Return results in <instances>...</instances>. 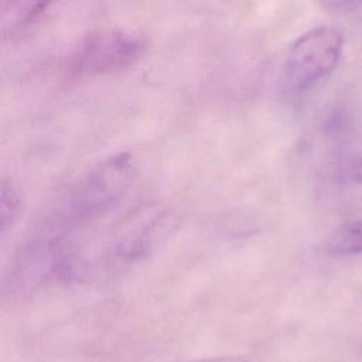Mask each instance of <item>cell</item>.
Returning a JSON list of instances; mask_svg holds the SVG:
<instances>
[{"label":"cell","mask_w":362,"mask_h":362,"mask_svg":"<svg viewBox=\"0 0 362 362\" xmlns=\"http://www.w3.org/2000/svg\"><path fill=\"white\" fill-rule=\"evenodd\" d=\"M129 153L110 154L86 170L61 195L42 228L66 235L112 209L127 192L134 178Z\"/></svg>","instance_id":"cell-1"},{"label":"cell","mask_w":362,"mask_h":362,"mask_svg":"<svg viewBox=\"0 0 362 362\" xmlns=\"http://www.w3.org/2000/svg\"><path fill=\"white\" fill-rule=\"evenodd\" d=\"M344 54L342 33L328 24H320L301 33L288 47L280 82L287 92L300 93L314 88L329 76Z\"/></svg>","instance_id":"cell-2"},{"label":"cell","mask_w":362,"mask_h":362,"mask_svg":"<svg viewBox=\"0 0 362 362\" xmlns=\"http://www.w3.org/2000/svg\"><path fill=\"white\" fill-rule=\"evenodd\" d=\"M144 34L122 27L98 28L85 34L71 52L68 68L75 75H110L137 62L147 49Z\"/></svg>","instance_id":"cell-3"},{"label":"cell","mask_w":362,"mask_h":362,"mask_svg":"<svg viewBox=\"0 0 362 362\" xmlns=\"http://www.w3.org/2000/svg\"><path fill=\"white\" fill-rule=\"evenodd\" d=\"M167 226L165 218L161 212L144 214L112 242L107 252L110 263L116 266H126L144 257L156 245Z\"/></svg>","instance_id":"cell-4"},{"label":"cell","mask_w":362,"mask_h":362,"mask_svg":"<svg viewBox=\"0 0 362 362\" xmlns=\"http://www.w3.org/2000/svg\"><path fill=\"white\" fill-rule=\"evenodd\" d=\"M47 1H1V35L13 37L28 28L47 10Z\"/></svg>","instance_id":"cell-5"},{"label":"cell","mask_w":362,"mask_h":362,"mask_svg":"<svg viewBox=\"0 0 362 362\" xmlns=\"http://www.w3.org/2000/svg\"><path fill=\"white\" fill-rule=\"evenodd\" d=\"M325 252L335 257L362 255V218L338 226L327 239Z\"/></svg>","instance_id":"cell-6"},{"label":"cell","mask_w":362,"mask_h":362,"mask_svg":"<svg viewBox=\"0 0 362 362\" xmlns=\"http://www.w3.org/2000/svg\"><path fill=\"white\" fill-rule=\"evenodd\" d=\"M21 212V198L14 184L3 178L0 184V216H1V232L6 233L14 226Z\"/></svg>","instance_id":"cell-7"},{"label":"cell","mask_w":362,"mask_h":362,"mask_svg":"<svg viewBox=\"0 0 362 362\" xmlns=\"http://www.w3.org/2000/svg\"><path fill=\"white\" fill-rule=\"evenodd\" d=\"M349 175H351V178H352L354 182L362 185V156L358 157V158L352 163V165H351V168H349Z\"/></svg>","instance_id":"cell-8"},{"label":"cell","mask_w":362,"mask_h":362,"mask_svg":"<svg viewBox=\"0 0 362 362\" xmlns=\"http://www.w3.org/2000/svg\"><path fill=\"white\" fill-rule=\"evenodd\" d=\"M197 362H250L245 358H236V356H218V358H208V359H201Z\"/></svg>","instance_id":"cell-9"}]
</instances>
